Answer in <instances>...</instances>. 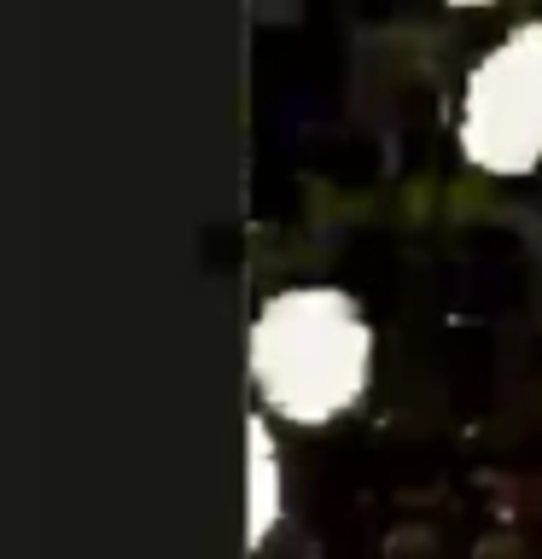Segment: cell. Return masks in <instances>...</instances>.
Instances as JSON below:
<instances>
[{"label":"cell","mask_w":542,"mask_h":559,"mask_svg":"<svg viewBox=\"0 0 542 559\" xmlns=\"http://www.w3.org/2000/svg\"><path fill=\"white\" fill-rule=\"evenodd\" d=\"M245 367L262 414L321 431L374 384V326L344 286H280L251 314Z\"/></svg>","instance_id":"6da1fadb"},{"label":"cell","mask_w":542,"mask_h":559,"mask_svg":"<svg viewBox=\"0 0 542 559\" xmlns=\"http://www.w3.org/2000/svg\"><path fill=\"white\" fill-rule=\"evenodd\" d=\"M455 152L490 181H531L542 169V17H525L467 70Z\"/></svg>","instance_id":"7a4b0ae2"},{"label":"cell","mask_w":542,"mask_h":559,"mask_svg":"<svg viewBox=\"0 0 542 559\" xmlns=\"http://www.w3.org/2000/svg\"><path fill=\"white\" fill-rule=\"evenodd\" d=\"M280 519H286V454H280L274 419L257 408L245 419V554L269 548Z\"/></svg>","instance_id":"3957f363"},{"label":"cell","mask_w":542,"mask_h":559,"mask_svg":"<svg viewBox=\"0 0 542 559\" xmlns=\"http://www.w3.org/2000/svg\"><path fill=\"white\" fill-rule=\"evenodd\" d=\"M444 7H455V12H484V7H496V0H444Z\"/></svg>","instance_id":"277c9868"}]
</instances>
